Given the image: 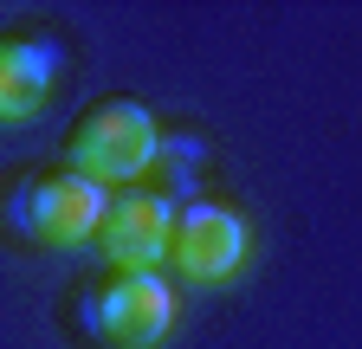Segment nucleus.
<instances>
[{"label":"nucleus","instance_id":"obj_1","mask_svg":"<svg viewBox=\"0 0 362 349\" xmlns=\"http://www.w3.org/2000/svg\"><path fill=\"white\" fill-rule=\"evenodd\" d=\"M162 155V129L156 117L136 104V97H104V104H90L71 129V168L84 174V182H143V174L156 168Z\"/></svg>","mask_w":362,"mask_h":349},{"label":"nucleus","instance_id":"obj_2","mask_svg":"<svg viewBox=\"0 0 362 349\" xmlns=\"http://www.w3.org/2000/svg\"><path fill=\"white\" fill-rule=\"evenodd\" d=\"M175 220L181 213L168 207V194L156 188H117L110 207H104V227H98V246L117 272H156L168 246H175Z\"/></svg>","mask_w":362,"mask_h":349},{"label":"nucleus","instance_id":"obj_3","mask_svg":"<svg viewBox=\"0 0 362 349\" xmlns=\"http://www.w3.org/2000/svg\"><path fill=\"white\" fill-rule=\"evenodd\" d=\"M168 266L188 278V285H220L246 266V220L220 201H194L188 213L175 220V246H168Z\"/></svg>","mask_w":362,"mask_h":349},{"label":"nucleus","instance_id":"obj_4","mask_svg":"<svg viewBox=\"0 0 362 349\" xmlns=\"http://www.w3.org/2000/svg\"><path fill=\"white\" fill-rule=\"evenodd\" d=\"M175 330V285L162 272H117L98 297V336L110 349H156Z\"/></svg>","mask_w":362,"mask_h":349},{"label":"nucleus","instance_id":"obj_5","mask_svg":"<svg viewBox=\"0 0 362 349\" xmlns=\"http://www.w3.org/2000/svg\"><path fill=\"white\" fill-rule=\"evenodd\" d=\"M104 207H110V194L98 182H84L78 168H59V174H39L33 182L26 227H33L39 246H84V239H98Z\"/></svg>","mask_w":362,"mask_h":349},{"label":"nucleus","instance_id":"obj_6","mask_svg":"<svg viewBox=\"0 0 362 349\" xmlns=\"http://www.w3.org/2000/svg\"><path fill=\"white\" fill-rule=\"evenodd\" d=\"M65 52L52 39H0V123H26L45 110Z\"/></svg>","mask_w":362,"mask_h":349}]
</instances>
